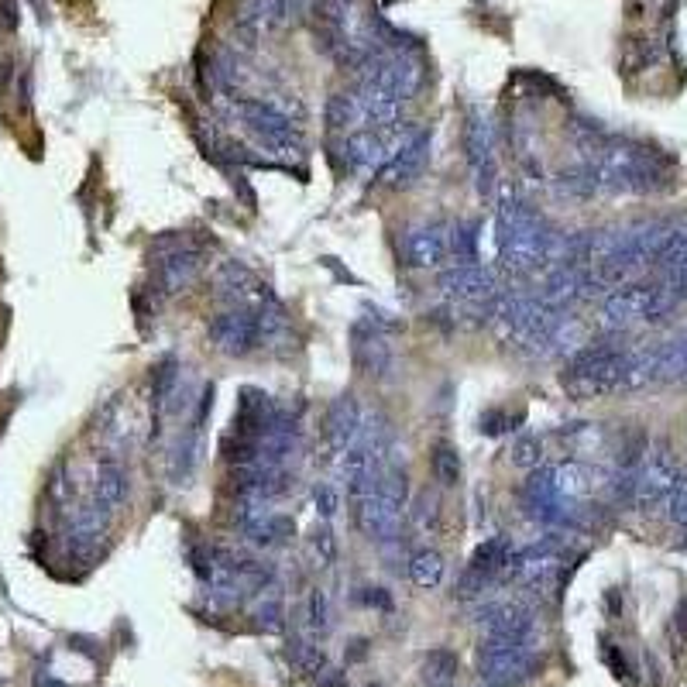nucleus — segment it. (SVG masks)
Wrapping results in <instances>:
<instances>
[{"label":"nucleus","mask_w":687,"mask_h":687,"mask_svg":"<svg viewBox=\"0 0 687 687\" xmlns=\"http://www.w3.org/2000/svg\"><path fill=\"white\" fill-rule=\"evenodd\" d=\"M402 258H406L409 268H444V262L450 258V227H409L406 238H402Z\"/></svg>","instance_id":"12"},{"label":"nucleus","mask_w":687,"mask_h":687,"mask_svg":"<svg viewBox=\"0 0 687 687\" xmlns=\"http://www.w3.org/2000/svg\"><path fill=\"white\" fill-rule=\"evenodd\" d=\"M203 268V255L196 248H176L159 262V289L165 296H176V292L189 289L196 282Z\"/></svg>","instance_id":"15"},{"label":"nucleus","mask_w":687,"mask_h":687,"mask_svg":"<svg viewBox=\"0 0 687 687\" xmlns=\"http://www.w3.org/2000/svg\"><path fill=\"white\" fill-rule=\"evenodd\" d=\"M262 31H265L262 14H258L255 7H244L238 18H234V45H238L241 52H255Z\"/></svg>","instance_id":"30"},{"label":"nucleus","mask_w":687,"mask_h":687,"mask_svg":"<svg viewBox=\"0 0 687 687\" xmlns=\"http://www.w3.org/2000/svg\"><path fill=\"white\" fill-rule=\"evenodd\" d=\"M684 646H687V598H684L681 605H677L674 619H670V650L681 657Z\"/></svg>","instance_id":"41"},{"label":"nucleus","mask_w":687,"mask_h":687,"mask_svg":"<svg viewBox=\"0 0 687 687\" xmlns=\"http://www.w3.org/2000/svg\"><path fill=\"white\" fill-rule=\"evenodd\" d=\"M540 657L533 643H505V639H488L478 650V674L492 687H519L536 674Z\"/></svg>","instance_id":"4"},{"label":"nucleus","mask_w":687,"mask_h":687,"mask_svg":"<svg viewBox=\"0 0 687 687\" xmlns=\"http://www.w3.org/2000/svg\"><path fill=\"white\" fill-rule=\"evenodd\" d=\"M430 145H433V134L426 128H409L396 145L389 148V159L378 169V179L382 186L402 189V186H413L416 179L423 176L426 162H430Z\"/></svg>","instance_id":"6"},{"label":"nucleus","mask_w":687,"mask_h":687,"mask_svg":"<svg viewBox=\"0 0 687 687\" xmlns=\"http://www.w3.org/2000/svg\"><path fill=\"white\" fill-rule=\"evenodd\" d=\"M313 554H317L320 567H334L337 560V536L330 533V526H320L317 536H313Z\"/></svg>","instance_id":"39"},{"label":"nucleus","mask_w":687,"mask_h":687,"mask_svg":"<svg viewBox=\"0 0 687 687\" xmlns=\"http://www.w3.org/2000/svg\"><path fill=\"white\" fill-rule=\"evenodd\" d=\"M0 28L4 31L18 28V0H0Z\"/></svg>","instance_id":"45"},{"label":"nucleus","mask_w":687,"mask_h":687,"mask_svg":"<svg viewBox=\"0 0 687 687\" xmlns=\"http://www.w3.org/2000/svg\"><path fill=\"white\" fill-rule=\"evenodd\" d=\"M255 622H258V629H265V633H282V629H286V608H282V598L265 595L255 608Z\"/></svg>","instance_id":"34"},{"label":"nucleus","mask_w":687,"mask_h":687,"mask_svg":"<svg viewBox=\"0 0 687 687\" xmlns=\"http://www.w3.org/2000/svg\"><path fill=\"white\" fill-rule=\"evenodd\" d=\"M134 423H138V416H134L131 402H124L121 396H114L104 409H100V416H97V433L107 440V444L124 447V444L131 440V433L138 430Z\"/></svg>","instance_id":"16"},{"label":"nucleus","mask_w":687,"mask_h":687,"mask_svg":"<svg viewBox=\"0 0 687 687\" xmlns=\"http://www.w3.org/2000/svg\"><path fill=\"white\" fill-rule=\"evenodd\" d=\"M464 148H468V165L475 172V186L481 200H492L499 186V162H495V128L485 117V110H471L468 128H464Z\"/></svg>","instance_id":"7"},{"label":"nucleus","mask_w":687,"mask_h":687,"mask_svg":"<svg viewBox=\"0 0 687 687\" xmlns=\"http://www.w3.org/2000/svg\"><path fill=\"white\" fill-rule=\"evenodd\" d=\"M248 540L255 543V547H279V543H286L292 533H296V519L292 516H282V512H268L258 523H251L248 529Z\"/></svg>","instance_id":"21"},{"label":"nucleus","mask_w":687,"mask_h":687,"mask_svg":"<svg viewBox=\"0 0 687 687\" xmlns=\"http://www.w3.org/2000/svg\"><path fill=\"white\" fill-rule=\"evenodd\" d=\"M433 475H437L444 488H454L461 481V454L450 444H440L433 450Z\"/></svg>","instance_id":"32"},{"label":"nucleus","mask_w":687,"mask_h":687,"mask_svg":"<svg viewBox=\"0 0 687 687\" xmlns=\"http://www.w3.org/2000/svg\"><path fill=\"white\" fill-rule=\"evenodd\" d=\"M670 310H677V299L663 286H629L612 289L602 299V323L608 330H626L639 320H663Z\"/></svg>","instance_id":"3"},{"label":"nucleus","mask_w":687,"mask_h":687,"mask_svg":"<svg viewBox=\"0 0 687 687\" xmlns=\"http://www.w3.org/2000/svg\"><path fill=\"white\" fill-rule=\"evenodd\" d=\"M207 334H210V344L217 347L224 358H248L251 351L262 347V330H258L255 310H241V306H234V310H227V313H217V317L210 320Z\"/></svg>","instance_id":"8"},{"label":"nucleus","mask_w":687,"mask_h":687,"mask_svg":"<svg viewBox=\"0 0 687 687\" xmlns=\"http://www.w3.org/2000/svg\"><path fill=\"white\" fill-rule=\"evenodd\" d=\"M512 560V543L505 540V536H492V540H485L481 547L471 554V571L485 574V578H499V574H505V567H509Z\"/></svg>","instance_id":"20"},{"label":"nucleus","mask_w":687,"mask_h":687,"mask_svg":"<svg viewBox=\"0 0 687 687\" xmlns=\"http://www.w3.org/2000/svg\"><path fill=\"white\" fill-rule=\"evenodd\" d=\"M457 653L454 650H430L426 653V660H423V684L426 687H454L457 681Z\"/></svg>","instance_id":"24"},{"label":"nucleus","mask_w":687,"mask_h":687,"mask_svg":"<svg viewBox=\"0 0 687 687\" xmlns=\"http://www.w3.org/2000/svg\"><path fill=\"white\" fill-rule=\"evenodd\" d=\"M179 361L172 358V354H165L162 361H155L152 365V402H155V409H165L169 406V399L176 396V389H179Z\"/></svg>","instance_id":"27"},{"label":"nucleus","mask_w":687,"mask_h":687,"mask_svg":"<svg viewBox=\"0 0 687 687\" xmlns=\"http://www.w3.org/2000/svg\"><path fill=\"white\" fill-rule=\"evenodd\" d=\"M213 409V385H203V392H200V409H196V426L193 430H200L203 423H207V413Z\"/></svg>","instance_id":"46"},{"label":"nucleus","mask_w":687,"mask_h":687,"mask_svg":"<svg viewBox=\"0 0 687 687\" xmlns=\"http://www.w3.org/2000/svg\"><path fill=\"white\" fill-rule=\"evenodd\" d=\"M368 657V643L365 639H358V643H354V650H351V660H365Z\"/></svg>","instance_id":"48"},{"label":"nucleus","mask_w":687,"mask_h":687,"mask_svg":"<svg viewBox=\"0 0 687 687\" xmlns=\"http://www.w3.org/2000/svg\"><path fill=\"white\" fill-rule=\"evenodd\" d=\"M509 461H512V468H519V471L543 468V440L536 437V433H519L509 447Z\"/></svg>","instance_id":"28"},{"label":"nucleus","mask_w":687,"mask_h":687,"mask_svg":"<svg viewBox=\"0 0 687 687\" xmlns=\"http://www.w3.org/2000/svg\"><path fill=\"white\" fill-rule=\"evenodd\" d=\"M251 7L262 14L265 28H282L289 21V0H255Z\"/></svg>","instance_id":"37"},{"label":"nucleus","mask_w":687,"mask_h":687,"mask_svg":"<svg viewBox=\"0 0 687 687\" xmlns=\"http://www.w3.org/2000/svg\"><path fill=\"white\" fill-rule=\"evenodd\" d=\"M681 481V471H677V461L670 457V447L663 444H650L636 468V495L633 505L643 512H653L657 505H663L670 499V492L677 488Z\"/></svg>","instance_id":"5"},{"label":"nucleus","mask_w":687,"mask_h":687,"mask_svg":"<svg viewBox=\"0 0 687 687\" xmlns=\"http://www.w3.org/2000/svg\"><path fill=\"white\" fill-rule=\"evenodd\" d=\"M107 526H110V512L100 509L97 502L76 505L69 512V554L76 560H93L107 536Z\"/></svg>","instance_id":"13"},{"label":"nucleus","mask_w":687,"mask_h":687,"mask_svg":"<svg viewBox=\"0 0 687 687\" xmlns=\"http://www.w3.org/2000/svg\"><path fill=\"white\" fill-rule=\"evenodd\" d=\"M200 454H203V440H200V430H189L186 437H179V444L172 447L169 478L176 481V485H186V481L193 478L196 464H200Z\"/></svg>","instance_id":"22"},{"label":"nucleus","mask_w":687,"mask_h":687,"mask_svg":"<svg viewBox=\"0 0 687 687\" xmlns=\"http://www.w3.org/2000/svg\"><path fill=\"white\" fill-rule=\"evenodd\" d=\"M35 687H66V684L55 681V677H49V674H38V677H35Z\"/></svg>","instance_id":"49"},{"label":"nucleus","mask_w":687,"mask_h":687,"mask_svg":"<svg viewBox=\"0 0 687 687\" xmlns=\"http://www.w3.org/2000/svg\"><path fill=\"white\" fill-rule=\"evenodd\" d=\"M320 681H323V687H344L347 677L337 674V670H327V667H323V670H320Z\"/></svg>","instance_id":"47"},{"label":"nucleus","mask_w":687,"mask_h":687,"mask_svg":"<svg viewBox=\"0 0 687 687\" xmlns=\"http://www.w3.org/2000/svg\"><path fill=\"white\" fill-rule=\"evenodd\" d=\"M516 420H523V416H516ZM516 420H512L505 409H488V413H481L478 430L485 433V437H499V433H505V430H516V426H512Z\"/></svg>","instance_id":"38"},{"label":"nucleus","mask_w":687,"mask_h":687,"mask_svg":"<svg viewBox=\"0 0 687 687\" xmlns=\"http://www.w3.org/2000/svg\"><path fill=\"white\" fill-rule=\"evenodd\" d=\"M234 117L244 124V131L265 148L275 159H296L303 155V134L289 117H282L275 107H268L265 100H234Z\"/></svg>","instance_id":"2"},{"label":"nucleus","mask_w":687,"mask_h":687,"mask_svg":"<svg viewBox=\"0 0 687 687\" xmlns=\"http://www.w3.org/2000/svg\"><path fill=\"white\" fill-rule=\"evenodd\" d=\"M368 687H378V684H368Z\"/></svg>","instance_id":"51"},{"label":"nucleus","mask_w":687,"mask_h":687,"mask_svg":"<svg viewBox=\"0 0 687 687\" xmlns=\"http://www.w3.org/2000/svg\"><path fill=\"white\" fill-rule=\"evenodd\" d=\"M478 220H461V224L450 227V258L454 265H478Z\"/></svg>","instance_id":"25"},{"label":"nucleus","mask_w":687,"mask_h":687,"mask_svg":"<svg viewBox=\"0 0 687 687\" xmlns=\"http://www.w3.org/2000/svg\"><path fill=\"white\" fill-rule=\"evenodd\" d=\"M323 117H327V128L330 131H361L365 128V107H361V97L358 93H330L327 97V107H323Z\"/></svg>","instance_id":"18"},{"label":"nucleus","mask_w":687,"mask_h":687,"mask_svg":"<svg viewBox=\"0 0 687 687\" xmlns=\"http://www.w3.org/2000/svg\"><path fill=\"white\" fill-rule=\"evenodd\" d=\"M213 80H217L220 90L238 93V86L244 83V73H241L238 55H234V52H220L217 62H213Z\"/></svg>","instance_id":"33"},{"label":"nucleus","mask_w":687,"mask_h":687,"mask_svg":"<svg viewBox=\"0 0 687 687\" xmlns=\"http://www.w3.org/2000/svg\"><path fill=\"white\" fill-rule=\"evenodd\" d=\"M351 358L354 368L368 378H392V368H396V351L389 344V334L375 330L368 320H358L351 327Z\"/></svg>","instance_id":"11"},{"label":"nucleus","mask_w":687,"mask_h":687,"mask_svg":"<svg viewBox=\"0 0 687 687\" xmlns=\"http://www.w3.org/2000/svg\"><path fill=\"white\" fill-rule=\"evenodd\" d=\"M128 499V475L117 461H100L97 478H93V502L100 505L104 512H117L121 502Z\"/></svg>","instance_id":"17"},{"label":"nucleus","mask_w":687,"mask_h":687,"mask_svg":"<svg viewBox=\"0 0 687 687\" xmlns=\"http://www.w3.org/2000/svg\"><path fill=\"white\" fill-rule=\"evenodd\" d=\"M660 62V45L650 38H629L626 49H622V66L626 73H643V69L657 66Z\"/></svg>","instance_id":"29"},{"label":"nucleus","mask_w":687,"mask_h":687,"mask_svg":"<svg viewBox=\"0 0 687 687\" xmlns=\"http://www.w3.org/2000/svg\"><path fill=\"white\" fill-rule=\"evenodd\" d=\"M306 619H310L313 633H327L330 629V602H327V591L313 588L310 598H306Z\"/></svg>","instance_id":"35"},{"label":"nucleus","mask_w":687,"mask_h":687,"mask_svg":"<svg viewBox=\"0 0 687 687\" xmlns=\"http://www.w3.org/2000/svg\"><path fill=\"white\" fill-rule=\"evenodd\" d=\"M495 241L499 262L509 272H533V268L564 258V234H557L516 189L502 186V200L495 207Z\"/></svg>","instance_id":"1"},{"label":"nucleus","mask_w":687,"mask_h":687,"mask_svg":"<svg viewBox=\"0 0 687 687\" xmlns=\"http://www.w3.org/2000/svg\"><path fill=\"white\" fill-rule=\"evenodd\" d=\"M667 502H670V512H667L670 523H674V526H687V478L677 481V488L670 492Z\"/></svg>","instance_id":"42"},{"label":"nucleus","mask_w":687,"mask_h":687,"mask_svg":"<svg viewBox=\"0 0 687 687\" xmlns=\"http://www.w3.org/2000/svg\"><path fill=\"white\" fill-rule=\"evenodd\" d=\"M409 519H413V529L420 536H437L440 533V523H444V509H440V495L437 492H420L413 502V512H409Z\"/></svg>","instance_id":"26"},{"label":"nucleus","mask_w":687,"mask_h":687,"mask_svg":"<svg viewBox=\"0 0 687 687\" xmlns=\"http://www.w3.org/2000/svg\"><path fill=\"white\" fill-rule=\"evenodd\" d=\"M409 581H413L416 588H423V591L437 588V584L444 581V557H440L437 550H430V547L416 550V554L409 557Z\"/></svg>","instance_id":"23"},{"label":"nucleus","mask_w":687,"mask_h":687,"mask_svg":"<svg viewBox=\"0 0 687 687\" xmlns=\"http://www.w3.org/2000/svg\"><path fill=\"white\" fill-rule=\"evenodd\" d=\"M605 602H608V612H612V615H619V591H608V595H605Z\"/></svg>","instance_id":"50"},{"label":"nucleus","mask_w":687,"mask_h":687,"mask_svg":"<svg viewBox=\"0 0 687 687\" xmlns=\"http://www.w3.org/2000/svg\"><path fill=\"white\" fill-rule=\"evenodd\" d=\"M602 660L608 663V667H612V674L619 677V681H629V677H633V670H629V663H626V657H622V650L615 643H602Z\"/></svg>","instance_id":"43"},{"label":"nucleus","mask_w":687,"mask_h":687,"mask_svg":"<svg viewBox=\"0 0 687 687\" xmlns=\"http://www.w3.org/2000/svg\"><path fill=\"white\" fill-rule=\"evenodd\" d=\"M313 509H317V516L323 523H330V519L337 516V509H341V495H337L334 485H327V481H320L317 488H313Z\"/></svg>","instance_id":"36"},{"label":"nucleus","mask_w":687,"mask_h":687,"mask_svg":"<svg viewBox=\"0 0 687 687\" xmlns=\"http://www.w3.org/2000/svg\"><path fill=\"white\" fill-rule=\"evenodd\" d=\"M437 286L444 289V296L457 299V303H468V306H485L499 296V279L488 272L485 265H450L440 268L437 275Z\"/></svg>","instance_id":"10"},{"label":"nucleus","mask_w":687,"mask_h":687,"mask_svg":"<svg viewBox=\"0 0 687 687\" xmlns=\"http://www.w3.org/2000/svg\"><path fill=\"white\" fill-rule=\"evenodd\" d=\"M488 584H492V578H485V574H478V571H471V567H468V571L461 574V581L454 584V595L464 598V602H468V598H481Z\"/></svg>","instance_id":"40"},{"label":"nucleus","mask_w":687,"mask_h":687,"mask_svg":"<svg viewBox=\"0 0 687 687\" xmlns=\"http://www.w3.org/2000/svg\"><path fill=\"white\" fill-rule=\"evenodd\" d=\"M323 433H327V444L334 454H344L347 447L358 440L361 433V406L358 399L347 392V396H337L327 409V423H323Z\"/></svg>","instance_id":"14"},{"label":"nucleus","mask_w":687,"mask_h":687,"mask_svg":"<svg viewBox=\"0 0 687 687\" xmlns=\"http://www.w3.org/2000/svg\"><path fill=\"white\" fill-rule=\"evenodd\" d=\"M289 660H292V667L303 670V674H320V670L327 667V657H323V650H320L317 643H310L306 636H292Z\"/></svg>","instance_id":"31"},{"label":"nucleus","mask_w":687,"mask_h":687,"mask_svg":"<svg viewBox=\"0 0 687 687\" xmlns=\"http://www.w3.org/2000/svg\"><path fill=\"white\" fill-rule=\"evenodd\" d=\"M550 488H554V495L560 502H574V499L591 495L595 481H591V471L584 468V464L564 461V464H557V468H550Z\"/></svg>","instance_id":"19"},{"label":"nucleus","mask_w":687,"mask_h":687,"mask_svg":"<svg viewBox=\"0 0 687 687\" xmlns=\"http://www.w3.org/2000/svg\"><path fill=\"white\" fill-rule=\"evenodd\" d=\"M361 602L371 608H382V612H392V595L385 588H361Z\"/></svg>","instance_id":"44"},{"label":"nucleus","mask_w":687,"mask_h":687,"mask_svg":"<svg viewBox=\"0 0 687 687\" xmlns=\"http://www.w3.org/2000/svg\"><path fill=\"white\" fill-rule=\"evenodd\" d=\"M402 516H406V505L385 499L378 488L368 495H361V499H354V523H358L361 533H365L371 543H378V547H392V543H399Z\"/></svg>","instance_id":"9"}]
</instances>
